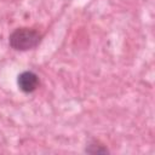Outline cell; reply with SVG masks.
<instances>
[{"instance_id":"1","label":"cell","mask_w":155,"mask_h":155,"mask_svg":"<svg viewBox=\"0 0 155 155\" xmlns=\"http://www.w3.org/2000/svg\"><path fill=\"white\" fill-rule=\"evenodd\" d=\"M42 40V34L29 27L16 28L8 36V45L16 51H29L35 48Z\"/></svg>"},{"instance_id":"2","label":"cell","mask_w":155,"mask_h":155,"mask_svg":"<svg viewBox=\"0 0 155 155\" xmlns=\"http://www.w3.org/2000/svg\"><path fill=\"white\" fill-rule=\"evenodd\" d=\"M40 85V79L36 73L31 70L22 71L17 76V86L23 93H33L38 90Z\"/></svg>"},{"instance_id":"3","label":"cell","mask_w":155,"mask_h":155,"mask_svg":"<svg viewBox=\"0 0 155 155\" xmlns=\"http://www.w3.org/2000/svg\"><path fill=\"white\" fill-rule=\"evenodd\" d=\"M85 151L88 153V154H105V153H109L108 148L97 139H91L86 144Z\"/></svg>"}]
</instances>
